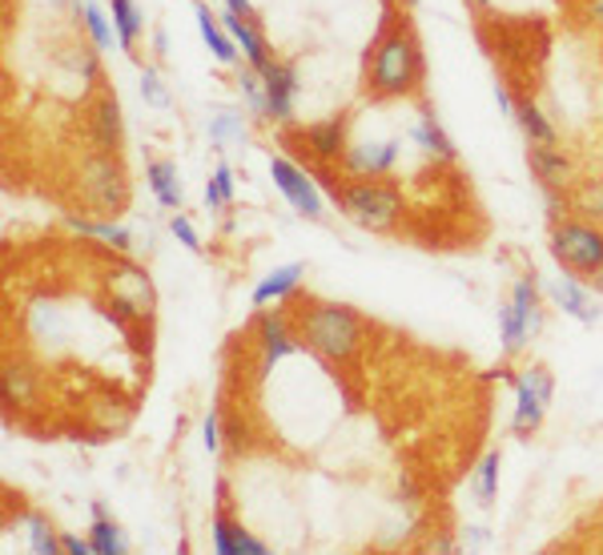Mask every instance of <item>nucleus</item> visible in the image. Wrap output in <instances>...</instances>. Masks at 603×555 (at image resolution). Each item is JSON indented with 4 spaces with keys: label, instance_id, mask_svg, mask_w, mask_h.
Listing matches in <instances>:
<instances>
[{
    "label": "nucleus",
    "instance_id": "1",
    "mask_svg": "<svg viewBox=\"0 0 603 555\" xmlns=\"http://www.w3.org/2000/svg\"><path fill=\"white\" fill-rule=\"evenodd\" d=\"M423 77H427V60H423L415 24L386 12V21L374 33L371 53H366V65H362V93L371 97L374 106L403 101V97L418 93Z\"/></svg>",
    "mask_w": 603,
    "mask_h": 555
},
{
    "label": "nucleus",
    "instance_id": "2",
    "mask_svg": "<svg viewBox=\"0 0 603 555\" xmlns=\"http://www.w3.org/2000/svg\"><path fill=\"white\" fill-rule=\"evenodd\" d=\"M294 331H298L302 346L314 358H322L330 367H347L359 355L366 322L359 310L342 307V302H322V298H306L294 310Z\"/></svg>",
    "mask_w": 603,
    "mask_h": 555
},
{
    "label": "nucleus",
    "instance_id": "3",
    "mask_svg": "<svg viewBox=\"0 0 603 555\" xmlns=\"http://www.w3.org/2000/svg\"><path fill=\"white\" fill-rule=\"evenodd\" d=\"M330 201L359 230H371V234H395L406 210L403 189L386 178H347L330 193Z\"/></svg>",
    "mask_w": 603,
    "mask_h": 555
},
{
    "label": "nucleus",
    "instance_id": "4",
    "mask_svg": "<svg viewBox=\"0 0 603 555\" xmlns=\"http://www.w3.org/2000/svg\"><path fill=\"white\" fill-rule=\"evenodd\" d=\"M73 193L81 201L85 213L94 218H117L129 206V174L121 154H105V149H89L81 162L73 166Z\"/></svg>",
    "mask_w": 603,
    "mask_h": 555
},
{
    "label": "nucleus",
    "instance_id": "5",
    "mask_svg": "<svg viewBox=\"0 0 603 555\" xmlns=\"http://www.w3.org/2000/svg\"><path fill=\"white\" fill-rule=\"evenodd\" d=\"M544 326V302H539V282L535 274H523L511 298L500 307V346L503 358H519L531 338Z\"/></svg>",
    "mask_w": 603,
    "mask_h": 555
},
{
    "label": "nucleus",
    "instance_id": "6",
    "mask_svg": "<svg viewBox=\"0 0 603 555\" xmlns=\"http://www.w3.org/2000/svg\"><path fill=\"white\" fill-rule=\"evenodd\" d=\"M547 246H551V258L563 270L580 274V278H592L603 266V230L600 222H588V218H563V222H556Z\"/></svg>",
    "mask_w": 603,
    "mask_h": 555
},
{
    "label": "nucleus",
    "instance_id": "7",
    "mask_svg": "<svg viewBox=\"0 0 603 555\" xmlns=\"http://www.w3.org/2000/svg\"><path fill=\"white\" fill-rule=\"evenodd\" d=\"M153 282L133 262H113L109 270V314L117 322H150L153 319Z\"/></svg>",
    "mask_w": 603,
    "mask_h": 555
},
{
    "label": "nucleus",
    "instance_id": "8",
    "mask_svg": "<svg viewBox=\"0 0 603 555\" xmlns=\"http://www.w3.org/2000/svg\"><path fill=\"white\" fill-rule=\"evenodd\" d=\"M254 338H257V363H254V375L266 378L270 370L278 367L282 358H290L302 351V338L294 331V319L286 307H274V310H257L254 319Z\"/></svg>",
    "mask_w": 603,
    "mask_h": 555
},
{
    "label": "nucleus",
    "instance_id": "9",
    "mask_svg": "<svg viewBox=\"0 0 603 555\" xmlns=\"http://www.w3.org/2000/svg\"><path fill=\"white\" fill-rule=\"evenodd\" d=\"M551 399H556V378L547 375L544 367L519 370L515 375V419H511V431L515 435H535Z\"/></svg>",
    "mask_w": 603,
    "mask_h": 555
},
{
    "label": "nucleus",
    "instance_id": "10",
    "mask_svg": "<svg viewBox=\"0 0 603 555\" xmlns=\"http://www.w3.org/2000/svg\"><path fill=\"white\" fill-rule=\"evenodd\" d=\"M286 145L294 154H306L310 162L318 166H330V162H342L347 154V121L342 118H326V121H314V125H302V130L286 133Z\"/></svg>",
    "mask_w": 603,
    "mask_h": 555
},
{
    "label": "nucleus",
    "instance_id": "11",
    "mask_svg": "<svg viewBox=\"0 0 603 555\" xmlns=\"http://www.w3.org/2000/svg\"><path fill=\"white\" fill-rule=\"evenodd\" d=\"M85 133L89 145L105 149V154H121L125 149V118H121V101L117 93H97L85 101Z\"/></svg>",
    "mask_w": 603,
    "mask_h": 555
},
{
    "label": "nucleus",
    "instance_id": "12",
    "mask_svg": "<svg viewBox=\"0 0 603 555\" xmlns=\"http://www.w3.org/2000/svg\"><path fill=\"white\" fill-rule=\"evenodd\" d=\"M270 178H274V186L282 189V198L294 206V213L310 218V222L322 218V193H318L314 178L306 174V166H298V162H290V157L274 154L270 157Z\"/></svg>",
    "mask_w": 603,
    "mask_h": 555
},
{
    "label": "nucleus",
    "instance_id": "13",
    "mask_svg": "<svg viewBox=\"0 0 603 555\" xmlns=\"http://www.w3.org/2000/svg\"><path fill=\"white\" fill-rule=\"evenodd\" d=\"M262 73V85H266V121L270 125H290L294 106H298V69L294 60L274 57Z\"/></svg>",
    "mask_w": 603,
    "mask_h": 555
},
{
    "label": "nucleus",
    "instance_id": "14",
    "mask_svg": "<svg viewBox=\"0 0 603 555\" xmlns=\"http://www.w3.org/2000/svg\"><path fill=\"white\" fill-rule=\"evenodd\" d=\"M398 142H350L347 154H342V174L347 178H391L398 166Z\"/></svg>",
    "mask_w": 603,
    "mask_h": 555
},
{
    "label": "nucleus",
    "instance_id": "15",
    "mask_svg": "<svg viewBox=\"0 0 603 555\" xmlns=\"http://www.w3.org/2000/svg\"><path fill=\"white\" fill-rule=\"evenodd\" d=\"M213 552L218 555H266L270 547L262 540L245 532L242 520H233L230 511H226V479L218 484V511H213Z\"/></svg>",
    "mask_w": 603,
    "mask_h": 555
},
{
    "label": "nucleus",
    "instance_id": "16",
    "mask_svg": "<svg viewBox=\"0 0 603 555\" xmlns=\"http://www.w3.org/2000/svg\"><path fill=\"white\" fill-rule=\"evenodd\" d=\"M547 295H551V302H556L568 319L583 322V326H595V322L603 319V307H595V295L580 282V274L563 270V278L547 282Z\"/></svg>",
    "mask_w": 603,
    "mask_h": 555
},
{
    "label": "nucleus",
    "instance_id": "17",
    "mask_svg": "<svg viewBox=\"0 0 603 555\" xmlns=\"http://www.w3.org/2000/svg\"><path fill=\"white\" fill-rule=\"evenodd\" d=\"M221 24H226V33L233 36V45H238V53H242V60L250 65V69H266L270 60H274V48H270L257 16H233V12H221Z\"/></svg>",
    "mask_w": 603,
    "mask_h": 555
},
{
    "label": "nucleus",
    "instance_id": "18",
    "mask_svg": "<svg viewBox=\"0 0 603 555\" xmlns=\"http://www.w3.org/2000/svg\"><path fill=\"white\" fill-rule=\"evenodd\" d=\"M410 142L423 149V154L435 162V166H454V157H459V149H454V142L447 137V130H442V121L435 118V109L423 106L418 109L415 125H410Z\"/></svg>",
    "mask_w": 603,
    "mask_h": 555
},
{
    "label": "nucleus",
    "instance_id": "19",
    "mask_svg": "<svg viewBox=\"0 0 603 555\" xmlns=\"http://www.w3.org/2000/svg\"><path fill=\"white\" fill-rule=\"evenodd\" d=\"M527 169L544 189H563L571 181V157L559 145L527 142Z\"/></svg>",
    "mask_w": 603,
    "mask_h": 555
},
{
    "label": "nucleus",
    "instance_id": "20",
    "mask_svg": "<svg viewBox=\"0 0 603 555\" xmlns=\"http://www.w3.org/2000/svg\"><path fill=\"white\" fill-rule=\"evenodd\" d=\"M65 222H69L73 234L94 237V242H101V246H109V249H113V254H129V246H133V242H129V237H133V234H129L125 225H117L113 218H94V213H69Z\"/></svg>",
    "mask_w": 603,
    "mask_h": 555
},
{
    "label": "nucleus",
    "instance_id": "21",
    "mask_svg": "<svg viewBox=\"0 0 603 555\" xmlns=\"http://www.w3.org/2000/svg\"><path fill=\"white\" fill-rule=\"evenodd\" d=\"M302 274H306V266L302 262H290V266H278V270H270L262 282L254 286V295H250V302H254V310H266V307H278V302H286V298L298 290Z\"/></svg>",
    "mask_w": 603,
    "mask_h": 555
},
{
    "label": "nucleus",
    "instance_id": "22",
    "mask_svg": "<svg viewBox=\"0 0 603 555\" xmlns=\"http://www.w3.org/2000/svg\"><path fill=\"white\" fill-rule=\"evenodd\" d=\"M0 387H4V402H9V407H33V402L41 399V375H36V367L21 363V358H9V363H4Z\"/></svg>",
    "mask_w": 603,
    "mask_h": 555
},
{
    "label": "nucleus",
    "instance_id": "23",
    "mask_svg": "<svg viewBox=\"0 0 603 555\" xmlns=\"http://www.w3.org/2000/svg\"><path fill=\"white\" fill-rule=\"evenodd\" d=\"M194 21H198V33H201V41H206V48L213 53V60H221V65H238V45H233V36L226 33V24L209 12V4H194Z\"/></svg>",
    "mask_w": 603,
    "mask_h": 555
},
{
    "label": "nucleus",
    "instance_id": "24",
    "mask_svg": "<svg viewBox=\"0 0 603 555\" xmlns=\"http://www.w3.org/2000/svg\"><path fill=\"white\" fill-rule=\"evenodd\" d=\"M145 181H150L153 198L162 201L165 210H182L186 206V189H182V178H177L174 162H145Z\"/></svg>",
    "mask_w": 603,
    "mask_h": 555
},
{
    "label": "nucleus",
    "instance_id": "25",
    "mask_svg": "<svg viewBox=\"0 0 603 555\" xmlns=\"http://www.w3.org/2000/svg\"><path fill=\"white\" fill-rule=\"evenodd\" d=\"M515 125L523 130V137H527V142L559 145L556 121L547 118L544 109H539V101H531V97H519V106H515Z\"/></svg>",
    "mask_w": 603,
    "mask_h": 555
},
{
    "label": "nucleus",
    "instance_id": "26",
    "mask_svg": "<svg viewBox=\"0 0 603 555\" xmlns=\"http://www.w3.org/2000/svg\"><path fill=\"white\" fill-rule=\"evenodd\" d=\"M109 16L117 29V45L125 53H138V41L145 33V12L138 9V0H109Z\"/></svg>",
    "mask_w": 603,
    "mask_h": 555
},
{
    "label": "nucleus",
    "instance_id": "27",
    "mask_svg": "<svg viewBox=\"0 0 603 555\" xmlns=\"http://www.w3.org/2000/svg\"><path fill=\"white\" fill-rule=\"evenodd\" d=\"M77 21H81V29H85V36L94 41L97 48H113V41H117V29H113V16L97 4V0H77Z\"/></svg>",
    "mask_w": 603,
    "mask_h": 555
},
{
    "label": "nucleus",
    "instance_id": "28",
    "mask_svg": "<svg viewBox=\"0 0 603 555\" xmlns=\"http://www.w3.org/2000/svg\"><path fill=\"white\" fill-rule=\"evenodd\" d=\"M94 523H89V540H94V555H125L129 544L125 535H121V528H117L109 515H105L101 503H94Z\"/></svg>",
    "mask_w": 603,
    "mask_h": 555
},
{
    "label": "nucleus",
    "instance_id": "29",
    "mask_svg": "<svg viewBox=\"0 0 603 555\" xmlns=\"http://www.w3.org/2000/svg\"><path fill=\"white\" fill-rule=\"evenodd\" d=\"M206 137L213 145H238V142H245V118L238 113V109H218V113L209 118V125H206Z\"/></svg>",
    "mask_w": 603,
    "mask_h": 555
},
{
    "label": "nucleus",
    "instance_id": "30",
    "mask_svg": "<svg viewBox=\"0 0 603 555\" xmlns=\"http://www.w3.org/2000/svg\"><path fill=\"white\" fill-rule=\"evenodd\" d=\"M233 85H238V93H242L245 109H250L257 121H266V85H262V73L250 69V65H242L238 77H233Z\"/></svg>",
    "mask_w": 603,
    "mask_h": 555
},
{
    "label": "nucleus",
    "instance_id": "31",
    "mask_svg": "<svg viewBox=\"0 0 603 555\" xmlns=\"http://www.w3.org/2000/svg\"><path fill=\"white\" fill-rule=\"evenodd\" d=\"M495 496H500V451L483 455V463L475 467V499L483 508H491Z\"/></svg>",
    "mask_w": 603,
    "mask_h": 555
},
{
    "label": "nucleus",
    "instance_id": "32",
    "mask_svg": "<svg viewBox=\"0 0 603 555\" xmlns=\"http://www.w3.org/2000/svg\"><path fill=\"white\" fill-rule=\"evenodd\" d=\"M24 532H29V547H33L36 555H57L61 552V535L53 532V523H48L45 515H36L33 511Z\"/></svg>",
    "mask_w": 603,
    "mask_h": 555
},
{
    "label": "nucleus",
    "instance_id": "33",
    "mask_svg": "<svg viewBox=\"0 0 603 555\" xmlns=\"http://www.w3.org/2000/svg\"><path fill=\"white\" fill-rule=\"evenodd\" d=\"M141 97H145V106L153 109H169V89H165L162 73L153 69V65H141V81H138Z\"/></svg>",
    "mask_w": 603,
    "mask_h": 555
},
{
    "label": "nucleus",
    "instance_id": "34",
    "mask_svg": "<svg viewBox=\"0 0 603 555\" xmlns=\"http://www.w3.org/2000/svg\"><path fill=\"white\" fill-rule=\"evenodd\" d=\"M575 210L588 218V222H603V178L588 181L580 193V201H575Z\"/></svg>",
    "mask_w": 603,
    "mask_h": 555
},
{
    "label": "nucleus",
    "instance_id": "35",
    "mask_svg": "<svg viewBox=\"0 0 603 555\" xmlns=\"http://www.w3.org/2000/svg\"><path fill=\"white\" fill-rule=\"evenodd\" d=\"M169 234L177 237V242H182V246L186 249H194V254H201V237H198V230H194V222H189L186 213L177 210L174 213V222H169Z\"/></svg>",
    "mask_w": 603,
    "mask_h": 555
},
{
    "label": "nucleus",
    "instance_id": "36",
    "mask_svg": "<svg viewBox=\"0 0 603 555\" xmlns=\"http://www.w3.org/2000/svg\"><path fill=\"white\" fill-rule=\"evenodd\" d=\"M213 181H218L221 198H226V201L238 198V181H233V169L226 166V162H218V166H213Z\"/></svg>",
    "mask_w": 603,
    "mask_h": 555
},
{
    "label": "nucleus",
    "instance_id": "37",
    "mask_svg": "<svg viewBox=\"0 0 603 555\" xmlns=\"http://www.w3.org/2000/svg\"><path fill=\"white\" fill-rule=\"evenodd\" d=\"M495 106H500V113H507V118H515V106H519V97L511 93V85L503 81V77H495Z\"/></svg>",
    "mask_w": 603,
    "mask_h": 555
},
{
    "label": "nucleus",
    "instance_id": "38",
    "mask_svg": "<svg viewBox=\"0 0 603 555\" xmlns=\"http://www.w3.org/2000/svg\"><path fill=\"white\" fill-rule=\"evenodd\" d=\"M61 552L65 555H94V540L89 535H61Z\"/></svg>",
    "mask_w": 603,
    "mask_h": 555
},
{
    "label": "nucleus",
    "instance_id": "39",
    "mask_svg": "<svg viewBox=\"0 0 603 555\" xmlns=\"http://www.w3.org/2000/svg\"><path fill=\"white\" fill-rule=\"evenodd\" d=\"M201 443H206L209 455H218L221 451V423H218V414H209L206 426H201Z\"/></svg>",
    "mask_w": 603,
    "mask_h": 555
},
{
    "label": "nucleus",
    "instance_id": "40",
    "mask_svg": "<svg viewBox=\"0 0 603 555\" xmlns=\"http://www.w3.org/2000/svg\"><path fill=\"white\" fill-rule=\"evenodd\" d=\"M221 4H226V12H233V16H257L250 0H221Z\"/></svg>",
    "mask_w": 603,
    "mask_h": 555
},
{
    "label": "nucleus",
    "instance_id": "41",
    "mask_svg": "<svg viewBox=\"0 0 603 555\" xmlns=\"http://www.w3.org/2000/svg\"><path fill=\"white\" fill-rule=\"evenodd\" d=\"M427 552H459V544L451 535H435V540H427Z\"/></svg>",
    "mask_w": 603,
    "mask_h": 555
},
{
    "label": "nucleus",
    "instance_id": "42",
    "mask_svg": "<svg viewBox=\"0 0 603 555\" xmlns=\"http://www.w3.org/2000/svg\"><path fill=\"white\" fill-rule=\"evenodd\" d=\"M588 16L603 29V0H588Z\"/></svg>",
    "mask_w": 603,
    "mask_h": 555
},
{
    "label": "nucleus",
    "instance_id": "43",
    "mask_svg": "<svg viewBox=\"0 0 603 555\" xmlns=\"http://www.w3.org/2000/svg\"><path fill=\"white\" fill-rule=\"evenodd\" d=\"M153 53H157V57H165V33H162V29L153 33Z\"/></svg>",
    "mask_w": 603,
    "mask_h": 555
},
{
    "label": "nucleus",
    "instance_id": "44",
    "mask_svg": "<svg viewBox=\"0 0 603 555\" xmlns=\"http://www.w3.org/2000/svg\"><path fill=\"white\" fill-rule=\"evenodd\" d=\"M467 9H471V12H479V16H483V12L491 9V0H467Z\"/></svg>",
    "mask_w": 603,
    "mask_h": 555
},
{
    "label": "nucleus",
    "instance_id": "45",
    "mask_svg": "<svg viewBox=\"0 0 603 555\" xmlns=\"http://www.w3.org/2000/svg\"><path fill=\"white\" fill-rule=\"evenodd\" d=\"M588 286H592V290H600V295H603V266L592 274V278H588Z\"/></svg>",
    "mask_w": 603,
    "mask_h": 555
},
{
    "label": "nucleus",
    "instance_id": "46",
    "mask_svg": "<svg viewBox=\"0 0 603 555\" xmlns=\"http://www.w3.org/2000/svg\"><path fill=\"white\" fill-rule=\"evenodd\" d=\"M48 9H69V4H77V0H45Z\"/></svg>",
    "mask_w": 603,
    "mask_h": 555
},
{
    "label": "nucleus",
    "instance_id": "47",
    "mask_svg": "<svg viewBox=\"0 0 603 555\" xmlns=\"http://www.w3.org/2000/svg\"><path fill=\"white\" fill-rule=\"evenodd\" d=\"M4 4H9V0H4Z\"/></svg>",
    "mask_w": 603,
    "mask_h": 555
}]
</instances>
